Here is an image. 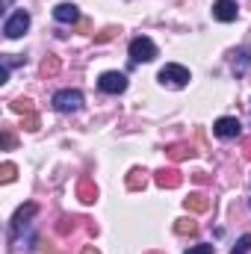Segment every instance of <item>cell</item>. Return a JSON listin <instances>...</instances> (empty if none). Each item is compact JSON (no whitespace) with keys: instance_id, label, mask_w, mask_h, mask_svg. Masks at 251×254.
Listing matches in <instances>:
<instances>
[{"instance_id":"1","label":"cell","mask_w":251,"mask_h":254,"mask_svg":"<svg viewBox=\"0 0 251 254\" xmlns=\"http://www.w3.org/2000/svg\"><path fill=\"white\" fill-rule=\"evenodd\" d=\"M154 57H157V45L148 36H136L130 42V60L133 63H151Z\"/></svg>"},{"instance_id":"2","label":"cell","mask_w":251,"mask_h":254,"mask_svg":"<svg viewBox=\"0 0 251 254\" xmlns=\"http://www.w3.org/2000/svg\"><path fill=\"white\" fill-rule=\"evenodd\" d=\"M160 83L166 86H175V89H184L189 83V71L184 68V65H175V63H169V65H163L160 68Z\"/></svg>"},{"instance_id":"3","label":"cell","mask_w":251,"mask_h":254,"mask_svg":"<svg viewBox=\"0 0 251 254\" xmlns=\"http://www.w3.org/2000/svg\"><path fill=\"white\" fill-rule=\"evenodd\" d=\"M27 27H30V15H27L24 9H18L15 15L6 18V24H3V36H6V39H21V36L27 33Z\"/></svg>"},{"instance_id":"4","label":"cell","mask_w":251,"mask_h":254,"mask_svg":"<svg viewBox=\"0 0 251 254\" xmlns=\"http://www.w3.org/2000/svg\"><path fill=\"white\" fill-rule=\"evenodd\" d=\"M54 107H57L60 113H77V110L83 107V95H80L77 89H63V92L54 95Z\"/></svg>"},{"instance_id":"5","label":"cell","mask_w":251,"mask_h":254,"mask_svg":"<svg viewBox=\"0 0 251 254\" xmlns=\"http://www.w3.org/2000/svg\"><path fill=\"white\" fill-rule=\"evenodd\" d=\"M98 89L107 92V95H122L127 89V77L122 71H107V74L98 77Z\"/></svg>"},{"instance_id":"6","label":"cell","mask_w":251,"mask_h":254,"mask_svg":"<svg viewBox=\"0 0 251 254\" xmlns=\"http://www.w3.org/2000/svg\"><path fill=\"white\" fill-rule=\"evenodd\" d=\"M213 133H216L219 139H237V136L243 133V125H240V119H234V116H225V119H219V122H216Z\"/></svg>"},{"instance_id":"7","label":"cell","mask_w":251,"mask_h":254,"mask_svg":"<svg viewBox=\"0 0 251 254\" xmlns=\"http://www.w3.org/2000/svg\"><path fill=\"white\" fill-rule=\"evenodd\" d=\"M213 18H216V21H225V24L237 21V0H216Z\"/></svg>"},{"instance_id":"8","label":"cell","mask_w":251,"mask_h":254,"mask_svg":"<svg viewBox=\"0 0 251 254\" xmlns=\"http://www.w3.org/2000/svg\"><path fill=\"white\" fill-rule=\"evenodd\" d=\"M181 172L178 169H160L157 175H154V184L157 187H163V190H175V187H181Z\"/></svg>"},{"instance_id":"9","label":"cell","mask_w":251,"mask_h":254,"mask_svg":"<svg viewBox=\"0 0 251 254\" xmlns=\"http://www.w3.org/2000/svg\"><path fill=\"white\" fill-rule=\"evenodd\" d=\"M36 204H24V207H18V213H15V219H12V234H18L24 225H30V219L36 216Z\"/></svg>"},{"instance_id":"10","label":"cell","mask_w":251,"mask_h":254,"mask_svg":"<svg viewBox=\"0 0 251 254\" xmlns=\"http://www.w3.org/2000/svg\"><path fill=\"white\" fill-rule=\"evenodd\" d=\"M54 18H57L60 24H77V21H80V12H77L74 3H60V6L54 9Z\"/></svg>"},{"instance_id":"11","label":"cell","mask_w":251,"mask_h":254,"mask_svg":"<svg viewBox=\"0 0 251 254\" xmlns=\"http://www.w3.org/2000/svg\"><path fill=\"white\" fill-rule=\"evenodd\" d=\"M184 207L189 213H204V210H210V201L204 192H189V198H184Z\"/></svg>"},{"instance_id":"12","label":"cell","mask_w":251,"mask_h":254,"mask_svg":"<svg viewBox=\"0 0 251 254\" xmlns=\"http://www.w3.org/2000/svg\"><path fill=\"white\" fill-rule=\"evenodd\" d=\"M77 195H80V201H83V204H95L98 190H95V184H92L89 178H83V181L77 184Z\"/></svg>"},{"instance_id":"13","label":"cell","mask_w":251,"mask_h":254,"mask_svg":"<svg viewBox=\"0 0 251 254\" xmlns=\"http://www.w3.org/2000/svg\"><path fill=\"white\" fill-rule=\"evenodd\" d=\"M127 187H130V190H145V187H148V172L133 169V172L127 175Z\"/></svg>"},{"instance_id":"14","label":"cell","mask_w":251,"mask_h":254,"mask_svg":"<svg viewBox=\"0 0 251 254\" xmlns=\"http://www.w3.org/2000/svg\"><path fill=\"white\" fill-rule=\"evenodd\" d=\"M249 65H251V45H246V48L237 54V60H234V71H237V74H243Z\"/></svg>"},{"instance_id":"15","label":"cell","mask_w":251,"mask_h":254,"mask_svg":"<svg viewBox=\"0 0 251 254\" xmlns=\"http://www.w3.org/2000/svg\"><path fill=\"white\" fill-rule=\"evenodd\" d=\"M192 154H195V151H192L189 145H172V148H169V157H172L175 163H181V160H189Z\"/></svg>"},{"instance_id":"16","label":"cell","mask_w":251,"mask_h":254,"mask_svg":"<svg viewBox=\"0 0 251 254\" xmlns=\"http://www.w3.org/2000/svg\"><path fill=\"white\" fill-rule=\"evenodd\" d=\"M195 228H198V225H195L192 219H178V222H175V234H181V237L195 234Z\"/></svg>"},{"instance_id":"17","label":"cell","mask_w":251,"mask_h":254,"mask_svg":"<svg viewBox=\"0 0 251 254\" xmlns=\"http://www.w3.org/2000/svg\"><path fill=\"white\" fill-rule=\"evenodd\" d=\"M12 113H21V116L33 113V101H30V98H18V101H12Z\"/></svg>"},{"instance_id":"18","label":"cell","mask_w":251,"mask_h":254,"mask_svg":"<svg viewBox=\"0 0 251 254\" xmlns=\"http://www.w3.org/2000/svg\"><path fill=\"white\" fill-rule=\"evenodd\" d=\"M57 71H60V60H57V57H48V60L42 63V74H45V77H54Z\"/></svg>"},{"instance_id":"19","label":"cell","mask_w":251,"mask_h":254,"mask_svg":"<svg viewBox=\"0 0 251 254\" xmlns=\"http://www.w3.org/2000/svg\"><path fill=\"white\" fill-rule=\"evenodd\" d=\"M249 252H251V234H246V237L237 240V246L231 249V254H249Z\"/></svg>"},{"instance_id":"20","label":"cell","mask_w":251,"mask_h":254,"mask_svg":"<svg viewBox=\"0 0 251 254\" xmlns=\"http://www.w3.org/2000/svg\"><path fill=\"white\" fill-rule=\"evenodd\" d=\"M0 181H3V184L15 181V166H12V163H3V169H0Z\"/></svg>"},{"instance_id":"21","label":"cell","mask_w":251,"mask_h":254,"mask_svg":"<svg viewBox=\"0 0 251 254\" xmlns=\"http://www.w3.org/2000/svg\"><path fill=\"white\" fill-rule=\"evenodd\" d=\"M24 127H27V130H39V116H36V113H27V116H24Z\"/></svg>"},{"instance_id":"22","label":"cell","mask_w":251,"mask_h":254,"mask_svg":"<svg viewBox=\"0 0 251 254\" xmlns=\"http://www.w3.org/2000/svg\"><path fill=\"white\" fill-rule=\"evenodd\" d=\"M116 36H119V30H116V27H107L101 36H95V42H110V39H116Z\"/></svg>"},{"instance_id":"23","label":"cell","mask_w":251,"mask_h":254,"mask_svg":"<svg viewBox=\"0 0 251 254\" xmlns=\"http://www.w3.org/2000/svg\"><path fill=\"white\" fill-rule=\"evenodd\" d=\"M216 249L213 246H195V249H189V252H184V254H213Z\"/></svg>"},{"instance_id":"24","label":"cell","mask_w":251,"mask_h":254,"mask_svg":"<svg viewBox=\"0 0 251 254\" xmlns=\"http://www.w3.org/2000/svg\"><path fill=\"white\" fill-rule=\"evenodd\" d=\"M6 80H9V68L3 65V68H0V83H6Z\"/></svg>"},{"instance_id":"25","label":"cell","mask_w":251,"mask_h":254,"mask_svg":"<svg viewBox=\"0 0 251 254\" xmlns=\"http://www.w3.org/2000/svg\"><path fill=\"white\" fill-rule=\"evenodd\" d=\"M83 254H101V252H98L95 246H86V249H83Z\"/></svg>"},{"instance_id":"26","label":"cell","mask_w":251,"mask_h":254,"mask_svg":"<svg viewBox=\"0 0 251 254\" xmlns=\"http://www.w3.org/2000/svg\"><path fill=\"white\" fill-rule=\"evenodd\" d=\"M243 151H246V157L251 160V142H246V145H243Z\"/></svg>"}]
</instances>
